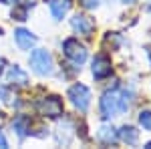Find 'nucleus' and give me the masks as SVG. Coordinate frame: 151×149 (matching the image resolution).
<instances>
[{
	"mask_svg": "<svg viewBox=\"0 0 151 149\" xmlns=\"http://www.w3.org/2000/svg\"><path fill=\"white\" fill-rule=\"evenodd\" d=\"M121 42H123V38L119 32H107V36H105V45H111V48H117Z\"/></svg>",
	"mask_w": 151,
	"mask_h": 149,
	"instance_id": "nucleus-17",
	"label": "nucleus"
},
{
	"mask_svg": "<svg viewBox=\"0 0 151 149\" xmlns=\"http://www.w3.org/2000/svg\"><path fill=\"white\" fill-rule=\"evenodd\" d=\"M125 4H133V2H137V0H123Z\"/></svg>",
	"mask_w": 151,
	"mask_h": 149,
	"instance_id": "nucleus-23",
	"label": "nucleus"
},
{
	"mask_svg": "<svg viewBox=\"0 0 151 149\" xmlns=\"http://www.w3.org/2000/svg\"><path fill=\"white\" fill-rule=\"evenodd\" d=\"M63 53H65V57L70 60V65L73 67H79L81 69V65L87 60V48L85 45L79 42V38H75V36H70L67 38L65 42H63Z\"/></svg>",
	"mask_w": 151,
	"mask_h": 149,
	"instance_id": "nucleus-2",
	"label": "nucleus"
},
{
	"mask_svg": "<svg viewBox=\"0 0 151 149\" xmlns=\"http://www.w3.org/2000/svg\"><path fill=\"white\" fill-rule=\"evenodd\" d=\"M67 97L70 99V103L75 105V109H79L81 113H85L91 105V91H89V87H85L81 83H75L69 89Z\"/></svg>",
	"mask_w": 151,
	"mask_h": 149,
	"instance_id": "nucleus-4",
	"label": "nucleus"
},
{
	"mask_svg": "<svg viewBox=\"0 0 151 149\" xmlns=\"http://www.w3.org/2000/svg\"><path fill=\"white\" fill-rule=\"evenodd\" d=\"M48 8H50V16L55 20H63L70 8V0H48Z\"/></svg>",
	"mask_w": 151,
	"mask_h": 149,
	"instance_id": "nucleus-11",
	"label": "nucleus"
},
{
	"mask_svg": "<svg viewBox=\"0 0 151 149\" xmlns=\"http://www.w3.org/2000/svg\"><path fill=\"white\" fill-rule=\"evenodd\" d=\"M8 83H10L12 87H26V85H28V75H26V71H22L18 65L8 67Z\"/></svg>",
	"mask_w": 151,
	"mask_h": 149,
	"instance_id": "nucleus-10",
	"label": "nucleus"
},
{
	"mask_svg": "<svg viewBox=\"0 0 151 149\" xmlns=\"http://www.w3.org/2000/svg\"><path fill=\"white\" fill-rule=\"evenodd\" d=\"M28 63H30V69L35 71L38 77H48V75H52L55 63H52V55L48 53L47 48H35V50L30 53Z\"/></svg>",
	"mask_w": 151,
	"mask_h": 149,
	"instance_id": "nucleus-1",
	"label": "nucleus"
},
{
	"mask_svg": "<svg viewBox=\"0 0 151 149\" xmlns=\"http://www.w3.org/2000/svg\"><path fill=\"white\" fill-rule=\"evenodd\" d=\"M14 42H16V46L20 50H30L36 45V36L26 28H16L14 30Z\"/></svg>",
	"mask_w": 151,
	"mask_h": 149,
	"instance_id": "nucleus-8",
	"label": "nucleus"
},
{
	"mask_svg": "<svg viewBox=\"0 0 151 149\" xmlns=\"http://www.w3.org/2000/svg\"><path fill=\"white\" fill-rule=\"evenodd\" d=\"M139 125L145 131H151V109H145L139 113Z\"/></svg>",
	"mask_w": 151,
	"mask_h": 149,
	"instance_id": "nucleus-16",
	"label": "nucleus"
},
{
	"mask_svg": "<svg viewBox=\"0 0 151 149\" xmlns=\"http://www.w3.org/2000/svg\"><path fill=\"white\" fill-rule=\"evenodd\" d=\"M0 147H8V141L4 139V135L0 133Z\"/></svg>",
	"mask_w": 151,
	"mask_h": 149,
	"instance_id": "nucleus-20",
	"label": "nucleus"
},
{
	"mask_svg": "<svg viewBox=\"0 0 151 149\" xmlns=\"http://www.w3.org/2000/svg\"><path fill=\"white\" fill-rule=\"evenodd\" d=\"M0 2H2V4H12L14 0H0Z\"/></svg>",
	"mask_w": 151,
	"mask_h": 149,
	"instance_id": "nucleus-22",
	"label": "nucleus"
},
{
	"mask_svg": "<svg viewBox=\"0 0 151 149\" xmlns=\"http://www.w3.org/2000/svg\"><path fill=\"white\" fill-rule=\"evenodd\" d=\"M79 2H81L83 8H87V10H93V8H97V6H99V2H101V0H79Z\"/></svg>",
	"mask_w": 151,
	"mask_h": 149,
	"instance_id": "nucleus-19",
	"label": "nucleus"
},
{
	"mask_svg": "<svg viewBox=\"0 0 151 149\" xmlns=\"http://www.w3.org/2000/svg\"><path fill=\"white\" fill-rule=\"evenodd\" d=\"M117 135H119V139H121L123 143H127V145H137V141H139V131H137L135 127H131V125L121 127V129L117 131Z\"/></svg>",
	"mask_w": 151,
	"mask_h": 149,
	"instance_id": "nucleus-13",
	"label": "nucleus"
},
{
	"mask_svg": "<svg viewBox=\"0 0 151 149\" xmlns=\"http://www.w3.org/2000/svg\"><path fill=\"white\" fill-rule=\"evenodd\" d=\"M36 109H38V113L45 115V117L57 119V117H60V115H63V99H60V97H57V95L42 97V99H38Z\"/></svg>",
	"mask_w": 151,
	"mask_h": 149,
	"instance_id": "nucleus-5",
	"label": "nucleus"
},
{
	"mask_svg": "<svg viewBox=\"0 0 151 149\" xmlns=\"http://www.w3.org/2000/svg\"><path fill=\"white\" fill-rule=\"evenodd\" d=\"M145 147H149V149H151V141H149V143H147V145H145Z\"/></svg>",
	"mask_w": 151,
	"mask_h": 149,
	"instance_id": "nucleus-25",
	"label": "nucleus"
},
{
	"mask_svg": "<svg viewBox=\"0 0 151 149\" xmlns=\"http://www.w3.org/2000/svg\"><path fill=\"white\" fill-rule=\"evenodd\" d=\"M30 117H26V115H16L14 119H12V129H14V133L18 135V139H24L26 135H30Z\"/></svg>",
	"mask_w": 151,
	"mask_h": 149,
	"instance_id": "nucleus-9",
	"label": "nucleus"
},
{
	"mask_svg": "<svg viewBox=\"0 0 151 149\" xmlns=\"http://www.w3.org/2000/svg\"><path fill=\"white\" fill-rule=\"evenodd\" d=\"M70 26H73V30L77 35H81V36H91L95 30V22L89 16H85V14H75L70 18Z\"/></svg>",
	"mask_w": 151,
	"mask_h": 149,
	"instance_id": "nucleus-7",
	"label": "nucleus"
},
{
	"mask_svg": "<svg viewBox=\"0 0 151 149\" xmlns=\"http://www.w3.org/2000/svg\"><path fill=\"white\" fill-rule=\"evenodd\" d=\"M4 67H6V60H4V58L0 57V75L4 73Z\"/></svg>",
	"mask_w": 151,
	"mask_h": 149,
	"instance_id": "nucleus-21",
	"label": "nucleus"
},
{
	"mask_svg": "<svg viewBox=\"0 0 151 149\" xmlns=\"http://www.w3.org/2000/svg\"><path fill=\"white\" fill-rule=\"evenodd\" d=\"M97 139L103 145H115L119 135H117V131L111 125H103V127H99V131H97Z\"/></svg>",
	"mask_w": 151,
	"mask_h": 149,
	"instance_id": "nucleus-12",
	"label": "nucleus"
},
{
	"mask_svg": "<svg viewBox=\"0 0 151 149\" xmlns=\"http://www.w3.org/2000/svg\"><path fill=\"white\" fill-rule=\"evenodd\" d=\"M133 97H135V93H133V89H129V91L119 93V113H127L129 109H131V103H133Z\"/></svg>",
	"mask_w": 151,
	"mask_h": 149,
	"instance_id": "nucleus-15",
	"label": "nucleus"
},
{
	"mask_svg": "<svg viewBox=\"0 0 151 149\" xmlns=\"http://www.w3.org/2000/svg\"><path fill=\"white\" fill-rule=\"evenodd\" d=\"M93 77L97 81H103L107 79L109 75H111V71H113V67H111V58L107 57V55H97V57L93 58Z\"/></svg>",
	"mask_w": 151,
	"mask_h": 149,
	"instance_id": "nucleus-6",
	"label": "nucleus"
},
{
	"mask_svg": "<svg viewBox=\"0 0 151 149\" xmlns=\"http://www.w3.org/2000/svg\"><path fill=\"white\" fill-rule=\"evenodd\" d=\"M99 111H101L103 119H113L119 113V93H117V87L103 93V97L99 101Z\"/></svg>",
	"mask_w": 151,
	"mask_h": 149,
	"instance_id": "nucleus-3",
	"label": "nucleus"
},
{
	"mask_svg": "<svg viewBox=\"0 0 151 149\" xmlns=\"http://www.w3.org/2000/svg\"><path fill=\"white\" fill-rule=\"evenodd\" d=\"M0 99H2V103H6V105H14V97L10 95V87H6V85H2L0 87Z\"/></svg>",
	"mask_w": 151,
	"mask_h": 149,
	"instance_id": "nucleus-18",
	"label": "nucleus"
},
{
	"mask_svg": "<svg viewBox=\"0 0 151 149\" xmlns=\"http://www.w3.org/2000/svg\"><path fill=\"white\" fill-rule=\"evenodd\" d=\"M35 6V0H24L20 4H16L14 6V10H12V18L14 20H26L28 18V10Z\"/></svg>",
	"mask_w": 151,
	"mask_h": 149,
	"instance_id": "nucleus-14",
	"label": "nucleus"
},
{
	"mask_svg": "<svg viewBox=\"0 0 151 149\" xmlns=\"http://www.w3.org/2000/svg\"><path fill=\"white\" fill-rule=\"evenodd\" d=\"M149 2H151V0H149ZM145 10H147V12H151V4H147V6H145Z\"/></svg>",
	"mask_w": 151,
	"mask_h": 149,
	"instance_id": "nucleus-24",
	"label": "nucleus"
}]
</instances>
